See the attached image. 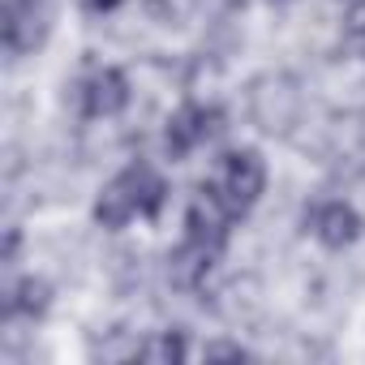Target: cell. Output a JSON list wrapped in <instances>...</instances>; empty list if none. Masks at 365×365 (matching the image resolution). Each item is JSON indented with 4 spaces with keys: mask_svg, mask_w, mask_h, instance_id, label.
Here are the masks:
<instances>
[{
    "mask_svg": "<svg viewBox=\"0 0 365 365\" xmlns=\"http://www.w3.org/2000/svg\"><path fill=\"white\" fill-rule=\"evenodd\" d=\"M52 309V284L43 275H22L5 288V318H43Z\"/></svg>",
    "mask_w": 365,
    "mask_h": 365,
    "instance_id": "cell-8",
    "label": "cell"
},
{
    "mask_svg": "<svg viewBox=\"0 0 365 365\" xmlns=\"http://www.w3.org/2000/svg\"><path fill=\"white\" fill-rule=\"evenodd\" d=\"M0 35H5L9 56L35 52L48 35V14L39 9V0H5V26H0Z\"/></svg>",
    "mask_w": 365,
    "mask_h": 365,
    "instance_id": "cell-7",
    "label": "cell"
},
{
    "mask_svg": "<svg viewBox=\"0 0 365 365\" xmlns=\"http://www.w3.org/2000/svg\"><path fill=\"white\" fill-rule=\"evenodd\" d=\"M339 35H344L348 48L365 52V0H352V5L344 9V18H339Z\"/></svg>",
    "mask_w": 365,
    "mask_h": 365,
    "instance_id": "cell-10",
    "label": "cell"
},
{
    "mask_svg": "<svg viewBox=\"0 0 365 365\" xmlns=\"http://www.w3.org/2000/svg\"><path fill=\"white\" fill-rule=\"evenodd\" d=\"M220 129H224V108L190 99V103H180L168 116V125H163V150H168V159H190L194 150L211 146L220 138Z\"/></svg>",
    "mask_w": 365,
    "mask_h": 365,
    "instance_id": "cell-4",
    "label": "cell"
},
{
    "mask_svg": "<svg viewBox=\"0 0 365 365\" xmlns=\"http://www.w3.org/2000/svg\"><path fill=\"white\" fill-rule=\"evenodd\" d=\"M185 356H190V335L176 331V327L150 331L138 344V361H150V365H172V361H185Z\"/></svg>",
    "mask_w": 365,
    "mask_h": 365,
    "instance_id": "cell-9",
    "label": "cell"
},
{
    "mask_svg": "<svg viewBox=\"0 0 365 365\" xmlns=\"http://www.w3.org/2000/svg\"><path fill=\"white\" fill-rule=\"evenodd\" d=\"M250 352L237 344V339H211L207 348H202V361H245Z\"/></svg>",
    "mask_w": 365,
    "mask_h": 365,
    "instance_id": "cell-11",
    "label": "cell"
},
{
    "mask_svg": "<svg viewBox=\"0 0 365 365\" xmlns=\"http://www.w3.org/2000/svg\"><path fill=\"white\" fill-rule=\"evenodd\" d=\"M82 5H86L91 14H116L120 5H129V0H82Z\"/></svg>",
    "mask_w": 365,
    "mask_h": 365,
    "instance_id": "cell-12",
    "label": "cell"
},
{
    "mask_svg": "<svg viewBox=\"0 0 365 365\" xmlns=\"http://www.w3.org/2000/svg\"><path fill=\"white\" fill-rule=\"evenodd\" d=\"M267 5H275V9H284V5H292V0H267Z\"/></svg>",
    "mask_w": 365,
    "mask_h": 365,
    "instance_id": "cell-13",
    "label": "cell"
},
{
    "mask_svg": "<svg viewBox=\"0 0 365 365\" xmlns=\"http://www.w3.org/2000/svg\"><path fill=\"white\" fill-rule=\"evenodd\" d=\"M168 202V180L163 172H155L150 163H129L125 172H116L108 185L95 194V224L108 232H120L133 220H155Z\"/></svg>",
    "mask_w": 365,
    "mask_h": 365,
    "instance_id": "cell-1",
    "label": "cell"
},
{
    "mask_svg": "<svg viewBox=\"0 0 365 365\" xmlns=\"http://www.w3.org/2000/svg\"><path fill=\"white\" fill-rule=\"evenodd\" d=\"M211 194L241 220V215H250L258 202H262V194H267V159H262V150H254V146H232V150H224V159H220V168H215V180H211Z\"/></svg>",
    "mask_w": 365,
    "mask_h": 365,
    "instance_id": "cell-3",
    "label": "cell"
},
{
    "mask_svg": "<svg viewBox=\"0 0 365 365\" xmlns=\"http://www.w3.org/2000/svg\"><path fill=\"white\" fill-rule=\"evenodd\" d=\"M245 112H250V125L262 138H275V142L292 138V129L305 116V86H301V78L288 73V69H267V73L250 78Z\"/></svg>",
    "mask_w": 365,
    "mask_h": 365,
    "instance_id": "cell-2",
    "label": "cell"
},
{
    "mask_svg": "<svg viewBox=\"0 0 365 365\" xmlns=\"http://www.w3.org/2000/svg\"><path fill=\"white\" fill-rule=\"evenodd\" d=\"M129 103H133V86L129 73L116 65H99L78 82V112L86 120H116Z\"/></svg>",
    "mask_w": 365,
    "mask_h": 365,
    "instance_id": "cell-5",
    "label": "cell"
},
{
    "mask_svg": "<svg viewBox=\"0 0 365 365\" xmlns=\"http://www.w3.org/2000/svg\"><path fill=\"white\" fill-rule=\"evenodd\" d=\"M305 228H309V237L322 245V250H352L356 241H361V232H365V215L348 202V198H327V202H318L314 211H309V220H305Z\"/></svg>",
    "mask_w": 365,
    "mask_h": 365,
    "instance_id": "cell-6",
    "label": "cell"
}]
</instances>
